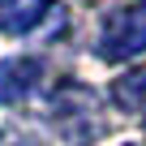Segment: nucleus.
Wrapping results in <instances>:
<instances>
[{"label": "nucleus", "instance_id": "obj_4", "mask_svg": "<svg viewBox=\"0 0 146 146\" xmlns=\"http://www.w3.org/2000/svg\"><path fill=\"white\" fill-rule=\"evenodd\" d=\"M112 99H116L120 108H142V103H146V69L116 78V86H112Z\"/></svg>", "mask_w": 146, "mask_h": 146}, {"label": "nucleus", "instance_id": "obj_1", "mask_svg": "<svg viewBox=\"0 0 146 146\" xmlns=\"http://www.w3.org/2000/svg\"><path fill=\"white\" fill-rule=\"evenodd\" d=\"M146 52V5H133V9H120L108 30H103V43H99V56L103 60H129Z\"/></svg>", "mask_w": 146, "mask_h": 146}, {"label": "nucleus", "instance_id": "obj_2", "mask_svg": "<svg viewBox=\"0 0 146 146\" xmlns=\"http://www.w3.org/2000/svg\"><path fill=\"white\" fill-rule=\"evenodd\" d=\"M43 64L39 60H5L0 64V103H17L30 95V86L39 82Z\"/></svg>", "mask_w": 146, "mask_h": 146}, {"label": "nucleus", "instance_id": "obj_5", "mask_svg": "<svg viewBox=\"0 0 146 146\" xmlns=\"http://www.w3.org/2000/svg\"><path fill=\"white\" fill-rule=\"evenodd\" d=\"M0 146H39V142H35V137H26V133H9Z\"/></svg>", "mask_w": 146, "mask_h": 146}, {"label": "nucleus", "instance_id": "obj_3", "mask_svg": "<svg viewBox=\"0 0 146 146\" xmlns=\"http://www.w3.org/2000/svg\"><path fill=\"white\" fill-rule=\"evenodd\" d=\"M47 13V0H0V30L5 35H26L39 26Z\"/></svg>", "mask_w": 146, "mask_h": 146}]
</instances>
